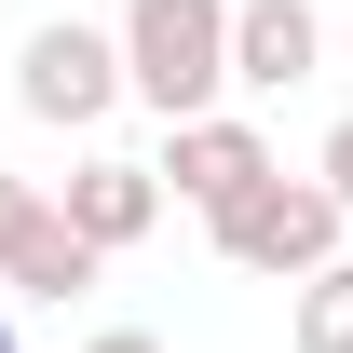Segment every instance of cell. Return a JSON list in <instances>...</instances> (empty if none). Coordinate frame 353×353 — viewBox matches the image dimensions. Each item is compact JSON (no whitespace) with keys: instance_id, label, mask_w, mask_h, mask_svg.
Listing matches in <instances>:
<instances>
[{"instance_id":"1","label":"cell","mask_w":353,"mask_h":353,"mask_svg":"<svg viewBox=\"0 0 353 353\" xmlns=\"http://www.w3.org/2000/svg\"><path fill=\"white\" fill-rule=\"evenodd\" d=\"M123 82L163 123L218 109L231 95V0H123Z\"/></svg>"},{"instance_id":"3","label":"cell","mask_w":353,"mask_h":353,"mask_svg":"<svg viewBox=\"0 0 353 353\" xmlns=\"http://www.w3.org/2000/svg\"><path fill=\"white\" fill-rule=\"evenodd\" d=\"M123 28H82V14H54V28H28V54H14V109H28V123H109V109H123Z\"/></svg>"},{"instance_id":"11","label":"cell","mask_w":353,"mask_h":353,"mask_svg":"<svg viewBox=\"0 0 353 353\" xmlns=\"http://www.w3.org/2000/svg\"><path fill=\"white\" fill-rule=\"evenodd\" d=\"M0 353H14V312H0Z\"/></svg>"},{"instance_id":"9","label":"cell","mask_w":353,"mask_h":353,"mask_svg":"<svg viewBox=\"0 0 353 353\" xmlns=\"http://www.w3.org/2000/svg\"><path fill=\"white\" fill-rule=\"evenodd\" d=\"M312 176H326V190H340V204H353V123L326 136V150H312Z\"/></svg>"},{"instance_id":"8","label":"cell","mask_w":353,"mask_h":353,"mask_svg":"<svg viewBox=\"0 0 353 353\" xmlns=\"http://www.w3.org/2000/svg\"><path fill=\"white\" fill-rule=\"evenodd\" d=\"M28 231H41V190H28V176H0V272H14V245H28Z\"/></svg>"},{"instance_id":"6","label":"cell","mask_w":353,"mask_h":353,"mask_svg":"<svg viewBox=\"0 0 353 353\" xmlns=\"http://www.w3.org/2000/svg\"><path fill=\"white\" fill-rule=\"evenodd\" d=\"M54 204H68V218H82L95 245H109V259H123L136 231L163 218V163H123V150H95V163L68 176V190H54Z\"/></svg>"},{"instance_id":"10","label":"cell","mask_w":353,"mask_h":353,"mask_svg":"<svg viewBox=\"0 0 353 353\" xmlns=\"http://www.w3.org/2000/svg\"><path fill=\"white\" fill-rule=\"evenodd\" d=\"M82 353H163V340H150V326H95Z\"/></svg>"},{"instance_id":"5","label":"cell","mask_w":353,"mask_h":353,"mask_svg":"<svg viewBox=\"0 0 353 353\" xmlns=\"http://www.w3.org/2000/svg\"><path fill=\"white\" fill-rule=\"evenodd\" d=\"M326 68V14L312 0H231V82L245 95H285Z\"/></svg>"},{"instance_id":"2","label":"cell","mask_w":353,"mask_h":353,"mask_svg":"<svg viewBox=\"0 0 353 353\" xmlns=\"http://www.w3.org/2000/svg\"><path fill=\"white\" fill-rule=\"evenodd\" d=\"M340 218H353V204L326 190V176H285V163H272L259 190H245V204H218L204 231H218V259H231V272L299 285V272H326V259H340Z\"/></svg>"},{"instance_id":"7","label":"cell","mask_w":353,"mask_h":353,"mask_svg":"<svg viewBox=\"0 0 353 353\" xmlns=\"http://www.w3.org/2000/svg\"><path fill=\"white\" fill-rule=\"evenodd\" d=\"M285 340H299V353H353V259L299 272V312H285Z\"/></svg>"},{"instance_id":"4","label":"cell","mask_w":353,"mask_h":353,"mask_svg":"<svg viewBox=\"0 0 353 353\" xmlns=\"http://www.w3.org/2000/svg\"><path fill=\"white\" fill-rule=\"evenodd\" d=\"M259 176H272V136L245 123V109H190V123H163V190H176V204L218 218V204H245Z\"/></svg>"}]
</instances>
